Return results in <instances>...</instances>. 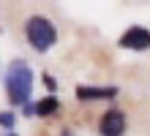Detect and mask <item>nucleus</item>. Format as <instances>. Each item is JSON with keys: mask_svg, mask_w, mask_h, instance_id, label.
<instances>
[{"mask_svg": "<svg viewBox=\"0 0 150 136\" xmlns=\"http://www.w3.org/2000/svg\"><path fill=\"white\" fill-rule=\"evenodd\" d=\"M98 131H101V136H123L126 133V114L120 109L104 112L101 120H98Z\"/></svg>", "mask_w": 150, "mask_h": 136, "instance_id": "7ed1b4c3", "label": "nucleus"}, {"mask_svg": "<svg viewBox=\"0 0 150 136\" xmlns=\"http://www.w3.org/2000/svg\"><path fill=\"white\" fill-rule=\"evenodd\" d=\"M6 90H8V98L11 104H19V106H28L30 101V93H33V71L25 60H14L11 68L6 74Z\"/></svg>", "mask_w": 150, "mask_h": 136, "instance_id": "f257e3e1", "label": "nucleus"}, {"mask_svg": "<svg viewBox=\"0 0 150 136\" xmlns=\"http://www.w3.org/2000/svg\"><path fill=\"white\" fill-rule=\"evenodd\" d=\"M120 47L134 49V52L150 49V30H145V27H128L123 33V38H120Z\"/></svg>", "mask_w": 150, "mask_h": 136, "instance_id": "20e7f679", "label": "nucleus"}, {"mask_svg": "<svg viewBox=\"0 0 150 136\" xmlns=\"http://www.w3.org/2000/svg\"><path fill=\"white\" fill-rule=\"evenodd\" d=\"M57 109H60L57 98H55V95H49V98H44V101H38V104H36V114H41V117H49V114H55Z\"/></svg>", "mask_w": 150, "mask_h": 136, "instance_id": "423d86ee", "label": "nucleus"}, {"mask_svg": "<svg viewBox=\"0 0 150 136\" xmlns=\"http://www.w3.org/2000/svg\"><path fill=\"white\" fill-rule=\"evenodd\" d=\"M63 136H71V133H68V131H63Z\"/></svg>", "mask_w": 150, "mask_h": 136, "instance_id": "6e6552de", "label": "nucleus"}, {"mask_svg": "<svg viewBox=\"0 0 150 136\" xmlns=\"http://www.w3.org/2000/svg\"><path fill=\"white\" fill-rule=\"evenodd\" d=\"M11 123H14V114H8V112H3V114H0V125H6V128H8Z\"/></svg>", "mask_w": 150, "mask_h": 136, "instance_id": "0eeeda50", "label": "nucleus"}, {"mask_svg": "<svg viewBox=\"0 0 150 136\" xmlns=\"http://www.w3.org/2000/svg\"><path fill=\"white\" fill-rule=\"evenodd\" d=\"M25 33H28L30 47H33V49H38V52H47L52 44L57 41L55 25H52L47 16H30L28 25H25Z\"/></svg>", "mask_w": 150, "mask_h": 136, "instance_id": "f03ea898", "label": "nucleus"}, {"mask_svg": "<svg viewBox=\"0 0 150 136\" xmlns=\"http://www.w3.org/2000/svg\"><path fill=\"white\" fill-rule=\"evenodd\" d=\"M117 90L115 87H76L79 101H96V98H112Z\"/></svg>", "mask_w": 150, "mask_h": 136, "instance_id": "39448f33", "label": "nucleus"}]
</instances>
